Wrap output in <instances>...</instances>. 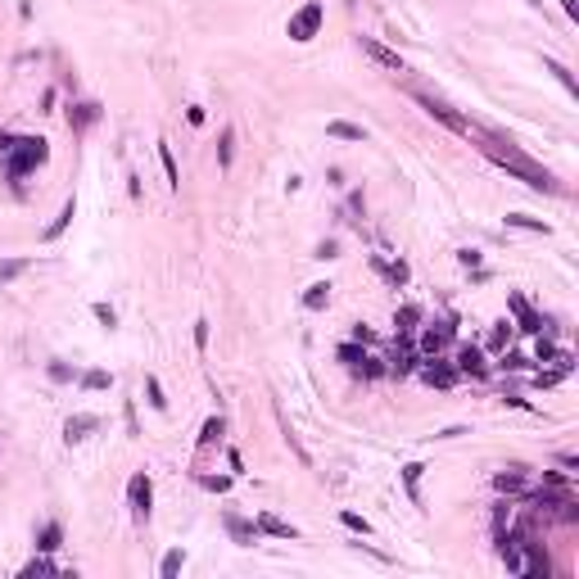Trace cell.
Segmentation results:
<instances>
[{"mask_svg": "<svg viewBox=\"0 0 579 579\" xmlns=\"http://www.w3.org/2000/svg\"><path fill=\"white\" fill-rule=\"evenodd\" d=\"M471 141H480V150H485L489 159L498 163V168H507V172H511V177H516V181H525L529 190H543V195H557V190H562V186H557V177H552V172L543 168V163H534V159H529V154H520V150H516V145H511V141L494 136V131H480V127L471 131Z\"/></svg>", "mask_w": 579, "mask_h": 579, "instance_id": "obj_1", "label": "cell"}, {"mask_svg": "<svg viewBox=\"0 0 579 579\" xmlns=\"http://www.w3.org/2000/svg\"><path fill=\"white\" fill-rule=\"evenodd\" d=\"M50 159V141H41V136H18V145H14V154L5 159V172H9V181H23L32 168H41V163Z\"/></svg>", "mask_w": 579, "mask_h": 579, "instance_id": "obj_2", "label": "cell"}, {"mask_svg": "<svg viewBox=\"0 0 579 579\" xmlns=\"http://www.w3.org/2000/svg\"><path fill=\"white\" fill-rule=\"evenodd\" d=\"M507 308H511V317H516L511 326H516L520 335H543V331H552V322H548L543 313H534V303H529L520 290H511V294H507Z\"/></svg>", "mask_w": 579, "mask_h": 579, "instance_id": "obj_3", "label": "cell"}, {"mask_svg": "<svg viewBox=\"0 0 579 579\" xmlns=\"http://www.w3.org/2000/svg\"><path fill=\"white\" fill-rule=\"evenodd\" d=\"M417 353L421 358H434V353H443L452 344V335H457V317H443V322H430V326H417Z\"/></svg>", "mask_w": 579, "mask_h": 579, "instance_id": "obj_4", "label": "cell"}, {"mask_svg": "<svg viewBox=\"0 0 579 579\" xmlns=\"http://www.w3.org/2000/svg\"><path fill=\"white\" fill-rule=\"evenodd\" d=\"M322 18H326V5H322V0H303V9H299V14H290V23H285L290 41H313V36L322 32Z\"/></svg>", "mask_w": 579, "mask_h": 579, "instance_id": "obj_5", "label": "cell"}, {"mask_svg": "<svg viewBox=\"0 0 579 579\" xmlns=\"http://www.w3.org/2000/svg\"><path fill=\"white\" fill-rule=\"evenodd\" d=\"M127 507H131V520H136V525L150 520V511H154V485H150V476H145V471H136V476L127 480Z\"/></svg>", "mask_w": 579, "mask_h": 579, "instance_id": "obj_6", "label": "cell"}, {"mask_svg": "<svg viewBox=\"0 0 579 579\" xmlns=\"http://www.w3.org/2000/svg\"><path fill=\"white\" fill-rule=\"evenodd\" d=\"M520 575H525V579H548V575H552V562H548V548L543 543L520 538Z\"/></svg>", "mask_w": 579, "mask_h": 579, "instance_id": "obj_7", "label": "cell"}, {"mask_svg": "<svg viewBox=\"0 0 579 579\" xmlns=\"http://www.w3.org/2000/svg\"><path fill=\"white\" fill-rule=\"evenodd\" d=\"M417 100H421V109H426L430 118H439L443 127H448V131H457V136H471V131H476V122H466L457 109H448V104H443V100H434V95H417Z\"/></svg>", "mask_w": 579, "mask_h": 579, "instance_id": "obj_8", "label": "cell"}, {"mask_svg": "<svg viewBox=\"0 0 579 579\" xmlns=\"http://www.w3.org/2000/svg\"><path fill=\"white\" fill-rule=\"evenodd\" d=\"M417 376H421L426 385H434V389H452V385L462 380V376H457V366H452V362H443L439 353H434V358H421Z\"/></svg>", "mask_w": 579, "mask_h": 579, "instance_id": "obj_9", "label": "cell"}, {"mask_svg": "<svg viewBox=\"0 0 579 579\" xmlns=\"http://www.w3.org/2000/svg\"><path fill=\"white\" fill-rule=\"evenodd\" d=\"M452 366H457V376H471V380H485V376L494 371V366L485 362V349H480V344H462Z\"/></svg>", "mask_w": 579, "mask_h": 579, "instance_id": "obj_10", "label": "cell"}, {"mask_svg": "<svg viewBox=\"0 0 579 579\" xmlns=\"http://www.w3.org/2000/svg\"><path fill=\"white\" fill-rule=\"evenodd\" d=\"M358 45H362V55H371L380 69H389V73H408V64H403V55L399 50H389L385 41H376V36H358Z\"/></svg>", "mask_w": 579, "mask_h": 579, "instance_id": "obj_11", "label": "cell"}, {"mask_svg": "<svg viewBox=\"0 0 579 579\" xmlns=\"http://www.w3.org/2000/svg\"><path fill=\"white\" fill-rule=\"evenodd\" d=\"M494 489H498V494H507V498H525L529 476L520 466H511V471H503V476H494Z\"/></svg>", "mask_w": 579, "mask_h": 579, "instance_id": "obj_12", "label": "cell"}, {"mask_svg": "<svg viewBox=\"0 0 579 579\" xmlns=\"http://www.w3.org/2000/svg\"><path fill=\"white\" fill-rule=\"evenodd\" d=\"M91 122H100V104H95V100L69 104V127H73V131H86Z\"/></svg>", "mask_w": 579, "mask_h": 579, "instance_id": "obj_13", "label": "cell"}, {"mask_svg": "<svg viewBox=\"0 0 579 579\" xmlns=\"http://www.w3.org/2000/svg\"><path fill=\"white\" fill-rule=\"evenodd\" d=\"M222 520H227V534H231V543H240V548H249V543H254L258 525H249V520H245V516H236V511H227Z\"/></svg>", "mask_w": 579, "mask_h": 579, "instance_id": "obj_14", "label": "cell"}, {"mask_svg": "<svg viewBox=\"0 0 579 579\" xmlns=\"http://www.w3.org/2000/svg\"><path fill=\"white\" fill-rule=\"evenodd\" d=\"M263 534H272V538H299V529L290 525V520H281V516H272V511H258V520H254Z\"/></svg>", "mask_w": 579, "mask_h": 579, "instance_id": "obj_15", "label": "cell"}, {"mask_svg": "<svg viewBox=\"0 0 579 579\" xmlns=\"http://www.w3.org/2000/svg\"><path fill=\"white\" fill-rule=\"evenodd\" d=\"M95 426H100V417H91V412H77V417H69V426H64V439H69V443H82Z\"/></svg>", "mask_w": 579, "mask_h": 579, "instance_id": "obj_16", "label": "cell"}, {"mask_svg": "<svg viewBox=\"0 0 579 579\" xmlns=\"http://www.w3.org/2000/svg\"><path fill=\"white\" fill-rule=\"evenodd\" d=\"M421 317H426V313H421V303H399V313H394V331L412 335L421 326Z\"/></svg>", "mask_w": 579, "mask_h": 579, "instance_id": "obj_17", "label": "cell"}, {"mask_svg": "<svg viewBox=\"0 0 579 579\" xmlns=\"http://www.w3.org/2000/svg\"><path fill=\"white\" fill-rule=\"evenodd\" d=\"M511 335H516V326H511L507 317H503V322H494V326H489V335H485V349H489V353H503L507 344H511Z\"/></svg>", "mask_w": 579, "mask_h": 579, "instance_id": "obj_18", "label": "cell"}, {"mask_svg": "<svg viewBox=\"0 0 579 579\" xmlns=\"http://www.w3.org/2000/svg\"><path fill=\"white\" fill-rule=\"evenodd\" d=\"M59 543H64V525L59 520H45V525L36 529V552H55Z\"/></svg>", "mask_w": 579, "mask_h": 579, "instance_id": "obj_19", "label": "cell"}, {"mask_svg": "<svg viewBox=\"0 0 579 579\" xmlns=\"http://www.w3.org/2000/svg\"><path fill=\"white\" fill-rule=\"evenodd\" d=\"M77 217V199H64V208H59V217H55L50 222V227H45L41 231V240H59L64 236V227H69V222Z\"/></svg>", "mask_w": 579, "mask_h": 579, "instance_id": "obj_20", "label": "cell"}, {"mask_svg": "<svg viewBox=\"0 0 579 579\" xmlns=\"http://www.w3.org/2000/svg\"><path fill=\"white\" fill-rule=\"evenodd\" d=\"M159 163H163V177H168V190H177L181 186V168H177V159H172L168 141H159Z\"/></svg>", "mask_w": 579, "mask_h": 579, "instance_id": "obj_21", "label": "cell"}, {"mask_svg": "<svg viewBox=\"0 0 579 579\" xmlns=\"http://www.w3.org/2000/svg\"><path fill=\"white\" fill-rule=\"evenodd\" d=\"M326 303H331V285H326V281H317V285L303 290V308H308V313H322Z\"/></svg>", "mask_w": 579, "mask_h": 579, "instance_id": "obj_22", "label": "cell"}, {"mask_svg": "<svg viewBox=\"0 0 579 579\" xmlns=\"http://www.w3.org/2000/svg\"><path fill=\"white\" fill-rule=\"evenodd\" d=\"M231 159H236V127H222V136H217V168L227 172Z\"/></svg>", "mask_w": 579, "mask_h": 579, "instance_id": "obj_23", "label": "cell"}, {"mask_svg": "<svg viewBox=\"0 0 579 579\" xmlns=\"http://www.w3.org/2000/svg\"><path fill=\"white\" fill-rule=\"evenodd\" d=\"M421 471H426L421 462H408V466H403V489H408V498L417 507H421Z\"/></svg>", "mask_w": 579, "mask_h": 579, "instance_id": "obj_24", "label": "cell"}, {"mask_svg": "<svg viewBox=\"0 0 579 579\" xmlns=\"http://www.w3.org/2000/svg\"><path fill=\"white\" fill-rule=\"evenodd\" d=\"M326 131H331L335 141H366V127H358V122H344V118L326 122Z\"/></svg>", "mask_w": 579, "mask_h": 579, "instance_id": "obj_25", "label": "cell"}, {"mask_svg": "<svg viewBox=\"0 0 579 579\" xmlns=\"http://www.w3.org/2000/svg\"><path fill=\"white\" fill-rule=\"evenodd\" d=\"M222 434H227V421H222V417H208V421H204V430H199V452L213 448Z\"/></svg>", "mask_w": 579, "mask_h": 579, "instance_id": "obj_26", "label": "cell"}, {"mask_svg": "<svg viewBox=\"0 0 579 579\" xmlns=\"http://www.w3.org/2000/svg\"><path fill=\"white\" fill-rule=\"evenodd\" d=\"M498 366H503V371H529L534 358H525V353H516V349H503L498 353Z\"/></svg>", "mask_w": 579, "mask_h": 579, "instance_id": "obj_27", "label": "cell"}, {"mask_svg": "<svg viewBox=\"0 0 579 579\" xmlns=\"http://www.w3.org/2000/svg\"><path fill=\"white\" fill-rule=\"evenodd\" d=\"M543 69H548V73H552V77H557V82H562V86H566V91H571V95H579V82H575V73H571V69H566V64H557V59H543Z\"/></svg>", "mask_w": 579, "mask_h": 579, "instance_id": "obj_28", "label": "cell"}, {"mask_svg": "<svg viewBox=\"0 0 579 579\" xmlns=\"http://www.w3.org/2000/svg\"><path fill=\"white\" fill-rule=\"evenodd\" d=\"M36 575H59V566H55L50 557L41 552V557H32V562L23 566V579H36Z\"/></svg>", "mask_w": 579, "mask_h": 579, "instance_id": "obj_29", "label": "cell"}, {"mask_svg": "<svg viewBox=\"0 0 579 579\" xmlns=\"http://www.w3.org/2000/svg\"><path fill=\"white\" fill-rule=\"evenodd\" d=\"M181 566H186V552H181V548H172V552L163 557L159 575H163V579H177V575H181Z\"/></svg>", "mask_w": 579, "mask_h": 579, "instance_id": "obj_30", "label": "cell"}, {"mask_svg": "<svg viewBox=\"0 0 579 579\" xmlns=\"http://www.w3.org/2000/svg\"><path fill=\"white\" fill-rule=\"evenodd\" d=\"M507 227H520V231H538V236H548V231H552V227H548V222H538V217H529V213H511V217H507Z\"/></svg>", "mask_w": 579, "mask_h": 579, "instance_id": "obj_31", "label": "cell"}, {"mask_svg": "<svg viewBox=\"0 0 579 579\" xmlns=\"http://www.w3.org/2000/svg\"><path fill=\"white\" fill-rule=\"evenodd\" d=\"M353 376H366V380H376V376H389V362H380V358H362L358 366H353Z\"/></svg>", "mask_w": 579, "mask_h": 579, "instance_id": "obj_32", "label": "cell"}, {"mask_svg": "<svg viewBox=\"0 0 579 579\" xmlns=\"http://www.w3.org/2000/svg\"><path fill=\"white\" fill-rule=\"evenodd\" d=\"M385 281H389V285H408V276H412V267L408 263H403V258H399V263H385Z\"/></svg>", "mask_w": 579, "mask_h": 579, "instance_id": "obj_33", "label": "cell"}, {"mask_svg": "<svg viewBox=\"0 0 579 579\" xmlns=\"http://www.w3.org/2000/svg\"><path fill=\"white\" fill-rule=\"evenodd\" d=\"M145 394H150V408H154V412H163V408H168V399H163V385H159V376H145Z\"/></svg>", "mask_w": 579, "mask_h": 579, "instance_id": "obj_34", "label": "cell"}, {"mask_svg": "<svg viewBox=\"0 0 579 579\" xmlns=\"http://www.w3.org/2000/svg\"><path fill=\"white\" fill-rule=\"evenodd\" d=\"M362 358H366V344H353V340L340 344V362H344V366H358Z\"/></svg>", "mask_w": 579, "mask_h": 579, "instance_id": "obj_35", "label": "cell"}, {"mask_svg": "<svg viewBox=\"0 0 579 579\" xmlns=\"http://www.w3.org/2000/svg\"><path fill=\"white\" fill-rule=\"evenodd\" d=\"M340 525H344V529H353V534H371L366 516H358V511H340Z\"/></svg>", "mask_w": 579, "mask_h": 579, "instance_id": "obj_36", "label": "cell"}, {"mask_svg": "<svg viewBox=\"0 0 579 579\" xmlns=\"http://www.w3.org/2000/svg\"><path fill=\"white\" fill-rule=\"evenodd\" d=\"M557 353H562V349H557L548 335H538V344H534V362H557Z\"/></svg>", "mask_w": 579, "mask_h": 579, "instance_id": "obj_37", "label": "cell"}, {"mask_svg": "<svg viewBox=\"0 0 579 579\" xmlns=\"http://www.w3.org/2000/svg\"><path fill=\"white\" fill-rule=\"evenodd\" d=\"M82 385H86V389H109V385H113V376L95 366V371H86V376H82Z\"/></svg>", "mask_w": 579, "mask_h": 579, "instance_id": "obj_38", "label": "cell"}, {"mask_svg": "<svg viewBox=\"0 0 579 579\" xmlns=\"http://www.w3.org/2000/svg\"><path fill=\"white\" fill-rule=\"evenodd\" d=\"M27 272V258H9V263H0V281H14V276Z\"/></svg>", "mask_w": 579, "mask_h": 579, "instance_id": "obj_39", "label": "cell"}, {"mask_svg": "<svg viewBox=\"0 0 579 579\" xmlns=\"http://www.w3.org/2000/svg\"><path fill=\"white\" fill-rule=\"evenodd\" d=\"M91 313H95V322H100V326H104V331H113V326H118V313H113V308H109V303H95V308H91Z\"/></svg>", "mask_w": 579, "mask_h": 579, "instance_id": "obj_40", "label": "cell"}, {"mask_svg": "<svg viewBox=\"0 0 579 579\" xmlns=\"http://www.w3.org/2000/svg\"><path fill=\"white\" fill-rule=\"evenodd\" d=\"M543 489H562V494H571V476H557V471H543Z\"/></svg>", "mask_w": 579, "mask_h": 579, "instance_id": "obj_41", "label": "cell"}, {"mask_svg": "<svg viewBox=\"0 0 579 579\" xmlns=\"http://www.w3.org/2000/svg\"><path fill=\"white\" fill-rule=\"evenodd\" d=\"M199 485H204L208 494H227V489H231V476H204Z\"/></svg>", "mask_w": 579, "mask_h": 579, "instance_id": "obj_42", "label": "cell"}, {"mask_svg": "<svg viewBox=\"0 0 579 579\" xmlns=\"http://www.w3.org/2000/svg\"><path fill=\"white\" fill-rule=\"evenodd\" d=\"M457 263L466 267V272H476L480 267V249H457Z\"/></svg>", "mask_w": 579, "mask_h": 579, "instance_id": "obj_43", "label": "cell"}, {"mask_svg": "<svg viewBox=\"0 0 579 579\" xmlns=\"http://www.w3.org/2000/svg\"><path fill=\"white\" fill-rule=\"evenodd\" d=\"M507 520H511V503H498V511H494V529H507Z\"/></svg>", "mask_w": 579, "mask_h": 579, "instance_id": "obj_44", "label": "cell"}, {"mask_svg": "<svg viewBox=\"0 0 579 579\" xmlns=\"http://www.w3.org/2000/svg\"><path fill=\"white\" fill-rule=\"evenodd\" d=\"M14 145H18V136H9V131H0V163L14 154Z\"/></svg>", "mask_w": 579, "mask_h": 579, "instance_id": "obj_45", "label": "cell"}, {"mask_svg": "<svg viewBox=\"0 0 579 579\" xmlns=\"http://www.w3.org/2000/svg\"><path fill=\"white\" fill-rule=\"evenodd\" d=\"M195 349H208V322H204V317L195 322Z\"/></svg>", "mask_w": 579, "mask_h": 579, "instance_id": "obj_46", "label": "cell"}, {"mask_svg": "<svg viewBox=\"0 0 579 579\" xmlns=\"http://www.w3.org/2000/svg\"><path fill=\"white\" fill-rule=\"evenodd\" d=\"M204 118H208V113L199 109V104H190V109H186V122H190V127H204Z\"/></svg>", "mask_w": 579, "mask_h": 579, "instance_id": "obj_47", "label": "cell"}, {"mask_svg": "<svg viewBox=\"0 0 579 579\" xmlns=\"http://www.w3.org/2000/svg\"><path fill=\"white\" fill-rule=\"evenodd\" d=\"M353 344H376V335H371V331H366V326L358 322V326H353Z\"/></svg>", "mask_w": 579, "mask_h": 579, "instance_id": "obj_48", "label": "cell"}, {"mask_svg": "<svg viewBox=\"0 0 579 579\" xmlns=\"http://www.w3.org/2000/svg\"><path fill=\"white\" fill-rule=\"evenodd\" d=\"M69 376H73V371H69L64 362H50V380H69Z\"/></svg>", "mask_w": 579, "mask_h": 579, "instance_id": "obj_49", "label": "cell"}, {"mask_svg": "<svg viewBox=\"0 0 579 579\" xmlns=\"http://www.w3.org/2000/svg\"><path fill=\"white\" fill-rule=\"evenodd\" d=\"M227 466H231V471H245V457H240L236 448H227Z\"/></svg>", "mask_w": 579, "mask_h": 579, "instance_id": "obj_50", "label": "cell"}, {"mask_svg": "<svg viewBox=\"0 0 579 579\" xmlns=\"http://www.w3.org/2000/svg\"><path fill=\"white\" fill-rule=\"evenodd\" d=\"M557 462H562V466H566V476H575V466H579V457H575V452H562V457H557Z\"/></svg>", "mask_w": 579, "mask_h": 579, "instance_id": "obj_51", "label": "cell"}, {"mask_svg": "<svg viewBox=\"0 0 579 579\" xmlns=\"http://www.w3.org/2000/svg\"><path fill=\"white\" fill-rule=\"evenodd\" d=\"M313 258H335V240H322V245H317V254Z\"/></svg>", "mask_w": 579, "mask_h": 579, "instance_id": "obj_52", "label": "cell"}, {"mask_svg": "<svg viewBox=\"0 0 579 579\" xmlns=\"http://www.w3.org/2000/svg\"><path fill=\"white\" fill-rule=\"evenodd\" d=\"M562 9H566V18H579V5H575V0H562Z\"/></svg>", "mask_w": 579, "mask_h": 579, "instance_id": "obj_53", "label": "cell"}, {"mask_svg": "<svg viewBox=\"0 0 579 579\" xmlns=\"http://www.w3.org/2000/svg\"><path fill=\"white\" fill-rule=\"evenodd\" d=\"M525 5H534V9H538V5H543V0H525Z\"/></svg>", "mask_w": 579, "mask_h": 579, "instance_id": "obj_54", "label": "cell"}]
</instances>
